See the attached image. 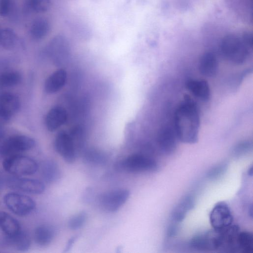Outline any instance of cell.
Here are the masks:
<instances>
[{
  "label": "cell",
  "instance_id": "6da1fadb",
  "mask_svg": "<svg viewBox=\"0 0 253 253\" xmlns=\"http://www.w3.org/2000/svg\"><path fill=\"white\" fill-rule=\"evenodd\" d=\"M174 128L178 139L194 144L198 139L200 117L196 103L188 95L177 107L174 116Z\"/></svg>",
  "mask_w": 253,
  "mask_h": 253
},
{
  "label": "cell",
  "instance_id": "7a4b0ae2",
  "mask_svg": "<svg viewBox=\"0 0 253 253\" xmlns=\"http://www.w3.org/2000/svg\"><path fill=\"white\" fill-rule=\"evenodd\" d=\"M252 46V34L245 31L241 35L233 33L225 35L220 42V49L227 60L240 64L247 59Z\"/></svg>",
  "mask_w": 253,
  "mask_h": 253
},
{
  "label": "cell",
  "instance_id": "3957f363",
  "mask_svg": "<svg viewBox=\"0 0 253 253\" xmlns=\"http://www.w3.org/2000/svg\"><path fill=\"white\" fill-rule=\"evenodd\" d=\"M2 166L5 171L18 176L33 174L38 169L36 161L19 154L6 157Z\"/></svg>",
  "mask_w": 253,
  "mask_h": 253
},
{
  "label": "cell",
  "instance_id": "277c9868",
  "mask_svg": "<svg viewBox=\"0 0 253 253\" xmlns=\"http://www.w3.org/2000/svg\"><path fill=\"white\" fill-rule=\"evenodd\" d=\"M116 167L118 170L131 172H153L157 170L158 164L149 156L133 154L118 162Z\"/></svg>",
  "mask_w": 253,
  "mask_h": 253
},
{
  "label": "cell",
  "instance_id": "5b68a950",
  "mask_svg": "<svg viewBox=\"0 0 253 253\" xmlns=\"http://www.w3.org/2000/svg\"><path fill=\"white\" fill-rule=\"evenodd\" d=\"M33 138L24 135H15L5 139L0 144V155L2 156L18 154L34 147Z\"/></svg>",
  "mask_w": 253,
  "mask_h": 253
},
{
  "label": "cell",
  "instance_id": "8992f818",
  "mask_svg": "<svg viewBox=\"0 0 253 253\" xmlns=\"http://www.w3.org/2000/svg\"><path fill=\"white\" fill-rule=\"evenodd\" d=\"M3 201L11 212L19 216L29 214L36 207V203L31 198L15 192L7 193L3 197Z\"/></svg>",
  "mask_w": 253,
  "mask_h": 253
},
{
  "label": "cell",
  "instance_id": "52a82bcc",
  "mask_svg": "<svg viewBox=\"0 0 253 253\" xmlns=\"http://www.w3.org/2000/svg\"><path fill=\"white\" fill-rule=\"evenodd\" d=\"M233 220L231 211L225 202L217 203L210 212V221L213 229H225L232 224Z\"/></svg>",
  "mask_w": 253,
  "mask_h": 253
},
{
  "label": "cell",
  "instance_id": "ba28073f",
  "mask_svg": "<svg viewBox=\"0 0 253 253\" xmlns=\"http://www.w3.org/2000/svg\"><path fill=\"white\" fill-rule=\"evenodd\" d=\"M129 195L130 192L127 189H117L101 194L99 202L106 211L115 212L126 202Z\"/></svg>",
  "mask_w": 253,
  "mask_h": 253
},
{
  "label": "cell",
  "instance_id": "9c48e42d",
  "mask_svg": "<svg viewBox=\"0 0 253 253\" xmlns=\"http://www.w3.org/2000/svg\"><path fill=\"white\" fill-rule=\"evenodd\" d=\"M54 147L66 162L71 164L75 161L76 149L75 144L71 136L65 131H62L56 135Z\"/></svg>",
  "mask_w": 253,
  "mask_h": 253
},
{
  "label": "cell",
  "instance_id": "30bf717a",
  "mask_svg": "<svg viewBox=\"0 0 253 253\" xmlns=\"http://www.w3.org/2000/svg\"><path fill=\"white\" fill-rule=\"evenodd\" d=\"M19 98L15 94L8 92L0 93V117L4 121L10 120L19 111Z\"/></svg>",
  "mask_w": 253,
  "mask_h": 253
},
{
  "label": "cell",
  "instance_id": "8fae6325",
  "mask_svg": "<svg viewBox=\"0 0 253 253\" xmlns=\"http://www.w3.org/2000/svg\"><path fill=\"white\" fill-rule=\"evenodd\" d=\"M8 185L12 189L33 194H40L45 190L44 184L35 179L12 177L9 180Z\"/></svg>",
  "mask_w": 253,
  "mask_h": 253
},
{
  "label": "cell",
  "instance_id": "7c38bea8",
  "mask_svg": "<svg viewBox=\"0 0 253 253\" xmlns=\"http://www.w3.org/2000/svg\"><path fill=\"white\" fill-rule=\"evenodd\" d=\"M178 139L174 127H163L159 131L157 142L160 149L165 153L170 154L176 149Z\"/></svg>",
  "mask_w": 253,
  "mask_h": 253
},
{
  "label": "cell",
  "instance_id": "4fadbf2b",
  "mask_svg": "<svg viewBox=\"0 0 253 253\" xmlns=\"http://www.w3.org/2000/svg\"><path fill=\"white\" fill-rule=\"evenodd\" d=\"M67 119L65 109L60 106L51 108L47 113L45 123L47 129L53 131L65 124Z\"/></svg>",
  "mask_w": 253,
  "mask_h": 253
},
{
  "label": "cell",
  "instance_id": "5bb4252c",
  "mask_svg": "<svg viewBox=\"0 0 253 253\" xmlns=\"http://www.w3.org/2000/svg\"><path fill=\"white\" fill-rule=\"evenodd\" d=\"M218 69V60L213 52L207 51L201 56L199 70L202 75L207 77H214L217 74Z\"/></svg>",
  "mask_w": 253,
  "mask_h": 253
},
{
  "label": "cell",
  "instance_id": "9a60e30c",
  "mask_svg": "<svg viewBox=\"0 0 253 253\" xmlns=\"http://www.w3.org/2000/svg\"><path fill=\"white\" fill-rule=\"evenodd\" d=\"M187 89L199 99L207 101L211 96V89L205 79H190L186 83Z\"/></svg>",
  "mask_w": 253,
  "mask_h": 253
},
{
  "label": "cell",
  "instance_id": "2e32d148",
  "mask_svg": "<svg viewBox=\"0 0 253 253\" xmlns=\"http://www.w3.org/2000/svg\"><path fill=\"white\" fill-rule=\"evenodd\" d=\"M67 79L66 71L63 69L56 70L45 80L44 90L47 93H53L59 91L65 84Z\"/></svg>",
  "mask_w": 253,
  "mask_h": 253
},
{
  "label": "cell",
  "instance_id": "e0dca14e",
  "mask_svg": "<svg viewBox=\"0 0 253 253\" xmlns=\"http://www.w3.org/2000/svg\"><path fill=\"white\" fill-rule=\"evenodd\" d=\"M50 24L44 17L36 18L32 23L29 33L32 39L38 41L44 39L49 33Z\"/></svg>",
  "mask_w": 253,
  "mask_h": 253
},
{
  "label": "cell",
  "instance_id": "ac0fdd59",
  "mask_svg": "<svg viewBox=\"0 0 253 253\" xmlns=\"http://www.w3.org/2000/svg\"><path fill=\"white\" fill-rule=\"evenodd\" d=\"M194 205V199L191 195L185 196L173 209L171 217L175 222L182 221L186 214L193 209Z\"/></svg>",
  "mask_w": 253,
  "mask_h": 253
},
{
  "label": "cell",
  "instance_id": "d6986e66",
  "mask_svg": "<svg viewBox=\"0 0 253 253\" xmlns=\"http://www.w3.org/2000/svg\"><path fill=\"white\" fill-rule=\"evenodd\" d=\"M0 229L6 237L12 236L20 231L21 227L19 222L5 212H0Z\"/></svg>",
  "mask_w": 253,
  "mask_h": 253
},
{
  "label": "cell",
  "instance_id": "ffe728a7",
  "mask_svg": "<svg viewBox=\"0 0 253 253\" xmlns=\"http://www.w3.org/2000/svg\"><path fill=\"white\" fill-rule=\"evenodd\" d=\"M68 48V42L62 36H56L49 42L46 47L48 54L53 59H57L66 52Z\"/></svg>",
  "mask_w": 253,
  "mask_h": 253
},
{
  "label": "cell",
  "instance_id": "44dd1931",
  "mask_svg": "<svg viewBox=\"0 0 253 253\" xmlns=\"http://www.w3.org/2000/svg\"><path fill=\"white\" fill-rule=\"evenodd\" d=\"M55 232L49 225H42L38 226L34 231V240L37 245L44 247L48 245L53 240Z\"/></svg>",
  "mask_w": 253,
  "mask_h": 253
},
{
  "label": "cell",
  "instance_id": "7402d4cb",
  "mask_svg": "<svg viewBox=\"0 0 253 253\" xmlns=\"http://www.w3.org/2000/svg\"><path fill=\"white\" fill-rule=\"evenodd\" d=\"M7 238L9 245L17 251L25 252L30 247V237L29 234L24 231L21 230L15 235Z\"/></svg>",
  "mask_w": 253,
  "mask_h": 253
},
{
  "label": "cell",
  "instance_id": "603a6c76",
  "mask_svg": "<svg viewBox=\"0 0 253 253\" xmlns=\"http://www.w3.org/2000/svg\"><path fill=\"white\" fill-rule=\"evenodd\" d=\"M42 173L44 180L49 183L56 181L61 175L59 166L52 160L44 162L42 167Z\"/></svg>",
  "mask_w": 253,
  "mask_h": 253
},
{
  "label": "cell",
  "instance_id": "cb8c5ba5",
  "mask_svg": "<svg viewBox=\"0 0 253 253\" xmlns=\"http://www.w3.org/2000/svg\"><path fill=\"white\" fill-rule=\"evenodd\" d=\"M19 39L16 34L9 28L0 29V47L13 49L19 43Z\"/></svg>",
  "mask_w": 253,
  "mask_h": 253
},
{
  "label": "cell",
  "instance_id": "d4e9b609",
  "mask_svg": "<svg viewBox=\"0 0 253 253\" xmlns=\"http://www.w3.org/2000/svg\"><path fill=\"white\" fill-rule=\"evenodd\" d=\"M22 76L17 71H10L0 73V87H8L18 84Z\"/></svg>",
  "mask_w": 253,
  "mask_h": 253
},
{
  "label": "cell",
  "instance_id": "484cf974",
  "mask_svg": "<svg viewBox=\"0 0 253 253\" xmlns=\"http://www.w3.org/2000/svg\"><path fill=\"white\" fill-rule=\"evenodd\" d=\"M238 251L245 253L253 252V235L248 231L239 232L238 237Z\"/></svg>",
  "mask_w": 253,
  "mask_h": 253
},
{
  "label": "cell",
  "instance_id": "4316f807",
  "mask_svg": "<svg viewBox=\"0 0 253 253\" xmlns=\"http://www.w3.org/2000/svg\"><path fill=\"white\" fill-rule=\"evenodd\" d=\"M24 6L29 12L43 13L49 10L51 6L50 0H25Z\"/></svg>",
  "mask_w": 253,
  "mask_h": 253
},
{
  "label": "cell",
  "instance_id": "83f0119b",
  "mask_svg": "<svg viewBox=\"0 0 253 253\" xmlns=\"http://www.w3.org/2000/svg\"><path fill=\"white\" fill-rule=\"evenodd\" d=\"M87 213L84 211H81L74 215L69 220V228L73 230H76L81 228L87 219Z\"/></svg>",
  "mask_w": 253,
  "mask_h": 253
},
{
  "label": "cell",
  "instance_id": "f1b7e54d",
  "mask_svg": "<svg viewBox=\"0 0 253 253\" xmlns=\"http://www.w3.org/2000/svg\"><path fill=\"white\" fill-rule=\"evenodd\" d=\"M85 161L94 165H101L106 161L105 157L100 153L95 151L86 152L84 156Z\"/></svg>",
  "mask_w": 253,
  "mask_h": 253
},
{
  "label": "cell",
  "instance_id": "f546056e",
  "mask_svg": "<svg viewBox=\"0 0 253 253\" xmlns=\"http://www.w3.org/2000/svg\"><path fill=\"white\" fill-rule=\"evenodd\" d=\"M14 0H0V16L6 17L12 12Z\"/></svg>",
  "mask_w": 253,
  "mask_h": 253
},
{
  "label": "cell",
  "instance_id": "4dcf8cb0",
  "mask_svg": "<svg viewBox=\"0 0 253 253\" xmlns=\"http://www.w3.org/2000/svg\"><path fill=\"white\" fill-rule=\"evenodd\" d=\"M223 170H224V166H219L218 167H216L209 172L208 174L209 176L212 178L217 176V175L220 174Z\"/></svg>",
  "mask_w": 253,
  "mask_h": 253
},
{
  "label": "cell",
  "instance_id": "1f68e13d",
  "mask_svg": "<svg viewBox=\"0 0 253 253\" xmlns=\"http://www.w3.org/2000/svg\"><path fill=\"white\" fill-rule=\"evenodd\" d=\"M250 147L249 143H242L240 144L235 149L236 154L241 155L243 153H245Z\"/></svg>",
  "mask_w": 253,
  "mask_h": 253
},
{
  "label": "cell",
  "instance_id": "d6a6232c",
  "mask_svg": "<svg viewBox=\"0 0 253 253\" xmlns=\"http://www.w3.org/2000/svg\"><path fill=\"white\" fill-rule=\"evenodd\" d=\"M78 238V236L76 235L72 237L69 239L65 247L64 252H68L72 249L73 245L75 243Z\"/></svg>",
  "mask_w": 253,
  "mask_h": 253
},
{
  "label": "cell",
  "instance_id": "836d02e7",
  "mask_svg": "<svg viewBox=\"0 0 253 253\" xmlns=\"http://www.w3.org/2000/svg\"><path fill=\"white\" fill-rule=\"evenodd\" d=\"M5 134L4 129L0 124V141L2 139Z\"/></svg>",
  "mask_w": 253,
  "mask_h": 253
}]
</instances>
